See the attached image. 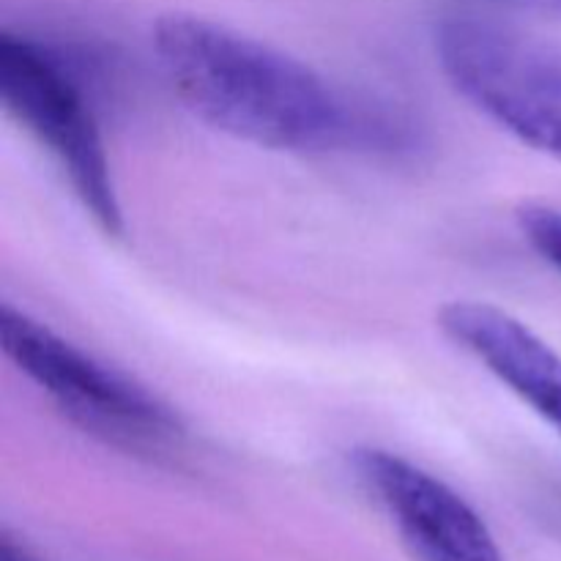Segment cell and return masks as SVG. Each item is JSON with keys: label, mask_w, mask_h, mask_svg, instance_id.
<instances>
[{"label": "cell", "mask_w": 561, "mask_h": 561, "mask_svg": "<svg viewBox=\"0 0 561 561\" xmlns=\"http://www.w3.org/2000/svg\"><path fill=\"white\" fill-rule=\"evenodd\" d=\"M153 53L170 91L211 129L272 151L400 153L409 124L307 60L195 14H164Z\"/></svg>", "instance_id": "6da1fadb"}, {"label": "cell", "mask_w": 561, "mask_h": 561, "mask_svg": "<svg viewBox=\"0 0 561 561\" xmlns=\"http://www.w3.org/2000/svg\"><path fill=\"white\" fill-rule=\"evenodd\" d=\"M0 340L11 365L85 436L148 460L175 458L186 447L184 422L164 400L25 310L3 305Z\"/></svg>", "instance_id": "7a4b0ae2"}, {"label": "cell", "mask_w": 561, "mask_h": 561, "mask_svg": "<svg viewBox=\"0 0 561 561\" xmlns=\"http://www.w3.org/2000/svg\"><path fill=\"white\" fill-rule=\"evenodd\" d=\"M0 99L11 118L58 162L99 230L124 233V211L96 110L69 58L27 33L3 31Z\"/></svg>", "instance_id": "3957f363"}, {"label": "cell", "mask_w": 561, "mask_h": 561, "mask_svg": "<svg viewBox=\"0 0 561 561\" xmlns=\"http://www.w3.org/2000/svg\"><path fill=\"white\" fill-rule=\"evenodd\" d=\"M433 47L449 85L477 113L561 162V44L474 16H447Z\"/></svg>", "instance_id": "277c9868"}, {"label": "cell", "mask_w": 561, "mask_h": 561, "mask_svg": "<svg viewBox=\"0 0 561 561\" xmlns=\"http://www.w3.org/2000/svg\"><path fill=\"white\" fill-rule=\"evenodd\" d=\"M351 466L414 561H507L485 518L442 477L378 447L354 449Z\"/></svg>", "instance_id": "5b68a950"}, {"label": "cell", "mask_w": 561, "mask_h": 561, "mask_svg": "<svg viewBox=\"0 0 561 561\" xmlns=\"http://www.w3.org/2000/svg\"><path fill=\"white\" fill-rule=\"evenodd\" d=\"M438 327L561 436V356L535 329L491 301L471 299L444 305Z\"/></svg>", "instance_id": "8992f818"}, {"label": "cell", "mask_w": 561, "mask_h": 561, "mask_svg": "<svg viewBox=\"0 0 561 561\" xmlns=\"http://www.w3.org/2000/svg\"><path fill=\"white\" fill-rule=\"evenodd\" d=\"M518 225L531 250L561 274V208L526 203L518 211Z\"/></svg>", "instance_id": "52a82bcc"}, {"label": "cell", "mask_w": 561, "mask_h": 561, "mask_svg": "<svg viewBox=\"0 0 561 561\" xmlns=\"http://www.w3.org/2000/svg\"><path fill=\"white\" fill-rule=\"evenodd\" d=\"M491 3L526 11V14L546 16V20H561V0H491Z\"/></svg>", "instance_id": "ba28073f"}, {"label": "cell", "mask_w": 561, "mask_h": 561, "mask_svg": "<svg viewBox=\"0 0 561 561\" xmlns=\"http://www.w3.org/2000/svg\"><path fill=\"white\" fill-rule=\"evenodd\" d=\"M0 561H47L31 551L25 542L14 540L9 531H3V540H0Z\"/></svg>", "instance_id": "9c48e42d"}]
</instances>
